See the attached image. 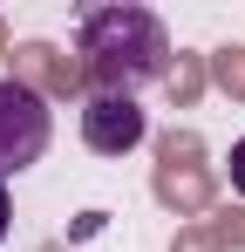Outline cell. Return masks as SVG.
<instances>
[{"label": "cell", "instance_id": "cell-11", "mask_svg": "<svg viewBox=\"0 0 245 252\" xmlns=\"http://www.w3.org/2000/svg\"><path fill=\"white\" fill-rule=\"evenodd\" d=\"M7 218H14V205H7V184H0V239H7Z\"/></svg>", "mask_w": 245, "mask_h": 252}, {"label": "cell", "instance_id": "cell-3", "mask_svg": "<svg viewBox=\"0 0 245 252\" xmlns=\"http://www.w3.org/2000/svg\"><path fill=\"white\" fill-rule=\"evenodd\" d=\"M48 102H41L34 89L21 82H0V177L7 170H28L41 164V150H48Z\"/></svg>", "mask_w": 245, "mask_h": 252}, {"label": "cell", "instance_id": "cell-8", "mask_svg": "<svg viewBox=\"0 0 245 252\" xmlns=\"http://www.w3.org/2000/svg\"><path fill=\"white\" fill-rule=\"evenodd\" d=\"M211 239H218V246H239V252H245V211L211 205Z\"/></svg>", "mask_w": 245, "mask_h": 252}, {"label": "cell", "instance_id": "cell-7", "mask_svg": "<svg viewBox=\"0 0 245 252\" xmlns=\"http://www.w3.org/2000/svg\"><path fill=\"white\" fill-rule=\"evenodd\" d=\"M204 62H211V82L225 89L232 102H245V48H239V41H225V48H211Z\"/></svg>", "mask_w": 245, "mask_h": 252}, {"label": "cell", "instance_id": "cell-12", "mask_svg": "<svg viewBox=\"0 0 245 252\" xmlns=\"http://www.w3.org/2000/svg\"><path fill=\"white\" fill-rule=\"evenodd\" d=\"M7 55H14V48H7V21H0V62H7Z\"/></svg>", "mask_w": 245, "mask_h": 252}, {"label": "cell", "instance_id": "cell-5", "mask_svg": "<svg viewBox=\"0 0 245 252\" xmlns=\"http://www.w3.org/2000/svg\"><path fill=\"white\" fill-rule=\"evenodd\" d=\"M14 82L34 89V95H82L89 75H82L75 55H61L55 41H21L14 48Z\"/></svg>", "mask_w": 245, "mask_h": 252}, {"label": "cell", "instance_id": "cell-2", "mask_svg": "<svg viewBox=\"0 0 245 252\" xmlns=\"http://www.w3.org/2000/svg\"><path fill=\"white\" fill-rule=\"evenodd\" d=\"M150 191H157L177 218H198V211L218 205V177H211V164H204V136L198 129H170V136L157 143Z\"/></svg>", "mask_w": 245, "mask_h": 252}, {"label": "cell", "instance_id": "cell-13", "mask_svg": "<svg viewBox=\"0 0 245 252\" xmlns=\"http://www.w3.org/2000/svg\"><path fill=\"white\" fill-rule=\"evenodd\" d=\"M41 252H61V246H41Z\"/></svg>", "mask_w": 245, "mask_h": 252}, {"label": "cell", "instance_id": "cell-4", "mask_svg": "<svg viewBox=\"0 0 245 252\" xmlns=\"http://www.w3.org/2000/svg\"><path fill=\"white\" fill-rule=\"evenodd\" d=\"M143 109H136V95H89L82 102V143L89 150H102V157H122V150H136L143 143Z\"/></svg>", "mask_w": 245, "mask_h": 252}, {"label": "cell", "instance_id": "cell-9", "mask_svg": "<svg viewBox=\"0 0 245 252\" xmlns=\"http://www.w3.org/2000/svg\"><path fill=\"white\" fill-rule=\"evenodd\" d=\"M170 252H225V246L211 239V225H184V232L170 239Z\"/></svg>", "mask_w": 245, "mask_h": 252}, {"label": "cell", "instance_id": "cell-1", "mask_svg": "<svg viewBox=\"0 0 245 252\" xmlns=\"http://www.w3.org/2000/svg\"><path fill=\"white\" fill-rule=\"evenodd\" d=\"M82 75L95 95H129L170 75V34L150 7H89L82 14Z\"/></svg>", "mask_w": 245, "mask_h": 252}, {"label": "cell", "instance_id": "cell-6", "mask_svg": "<svg viewBox=\"0 0 245 252\" xmlns=\"http://www.w3.org/2000/svg\"><path fill=\"white\" fill-rule=\"evenodd\" d=\"M204 75H211V62H204V55H177V68L163 75V89H170V102H184V109H191V102L204 95Z\"/></svg>", "mask_w": 245, "mask_h": 252}, {"label": "cell", "instance_id": "cell-10", "mask_svg": "<svg viewBox=\"0 0 245 252\" xmlns=\"http://www.w3.org/2000/svg\"><path fill=\"white\" fill-rule=\"evenodd\" d=\"M232 184H239V191H245V136H239V143H232Z\"/></svg>", "mask_w": 245, "mask_h": 252}]
</instances>
